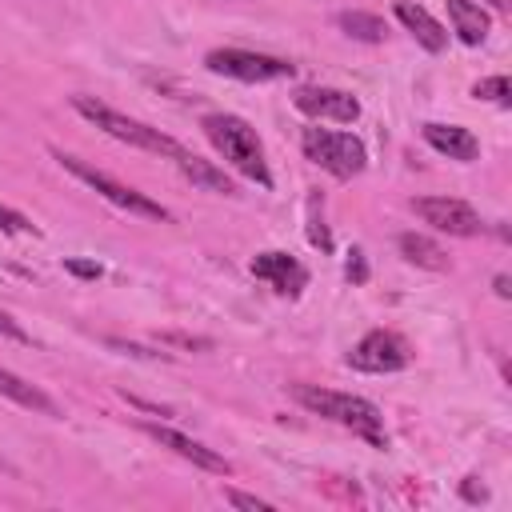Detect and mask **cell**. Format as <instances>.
Listing matches in <instances>:
<instances>
[{
    "mask_svg": "<svg viewBox=\"0 0 512 512\" xmlns=\"http://www.w3.org/2000/svg\"><path fill=\"white\" fill-rule=\"evenodd\" d=\"M292 396H296L308 412H316V416H324V420H332V424L356 432V436L368 440L372 448H388L384 416L376 412L372 400L352 396V392H336V388H316V384H296Z\"/></svg>",
    "mask_w": 512,
    "mask_h": 512,
    "instance_id": "6da1fadb",
    "label": "cell"
},
{
    "mask_svg": "<svg viewBox=\"0 0 512 512\" xmlns=\"http://www.w3.org/2000/svg\"><path fill=\"white\" fill-rule=\"evenodd\" d=\"M208 144L248 180H256L260 188H272V172H268V160H264V148H260V136L256 128L244 120V116H232V112H208L200 120Z\"/></svg>",
    "mask_w": 512,
    "mask_h": 512,
    "instance_id": "7a4b0ae2",
    "label": "cell"
},
{
    "mask_svg": "<svg viewBox=\"0 0 512 512\" xmlns=\"http://www.w3.org/2000/svg\"><path fill=\"white\" fill-rule=\"evenodd\" d=\"M72 108H76L88 124H96L100 132H108V136H116V140H124V144H132V148H144V152H156V156H172V160L184 152V148H180L172 136H164L160 128H148V124H140V120H132V116H124V112H116V108L92 100V96H72Z\"/></svg>",
    "mask_w": 512,
    "mask_h": 512,
    "instance_id": "3957f363",
    "label": "cell"
},
{
    "mask_svg": "<svg viewBox=\"0 0 512 512\" xmlns=\"http://www.w3.org/2000/svg\"><path fill=\"white\" fill-rule=\"evenodd\" d=\"M300 148L312 164H320L324 172H332L336 180H352L356 172H364L368 152L352 132H336V128H304Z\"/></svg>",
    "mask_w": 512,
    "mask_h": 512,
    "instance_id": "277c9868",
    "label": "cell"
},
{
    "mask_svg": "<svg viewBox=\"0 0 512 512\" xmlns=\"http://www.w3.org/2000/svg\"><path fill=\"white\" fill-rule=\"evenodd\" d=\"M56 160H60V168H68L76 180H84L92 192H100L108 204H116V208H124V212H132V216H144V220H172V212L164 208V204H156L152 196H144V192H136V188H128V184H120V180H112L108 172H100V168H92V164H84L80 156H68V152H56Z\"/></svg>",
    "mask_w": 512,
    "mask_h": 512,
    "instance_id": "5b68a950",
    "label": "cell"
},
{
    "mask_svg": "<svg viewBox=\"0 0 512 512\" xmlns=\"http://www.w3.org/2000/svg\"><path fill=\"white\" fill-rule=\"evenodd\" d=\"M204 68L216 76H232V80H248V84H264V80H284L292 76V64L268 52H248V48H212L204 56Z\"/></svg>",
    "mask_w": 512,
    "mask_h": 512,
    "instance_id": "8992f818",
    "label": "cell"
},
{
    "mask_svg": "<svg viewBox=\"0 0 512 512\" xmlns=\"http://www.w3.org/2000/svg\"><path fill=\"white\" fill-rule=\"evenodd\" d=\"M412 360V348L400 332H388V328H372L352 352H348V368L356 372H376V376H388V372H400L408 368Z\"/></svg>",
    "mask_w": 512,
    "mask_h": 512,
    "instance_id": "52a82bcc",
    "label": "cell"
},
{
    "mask_svg": "<svg viewBox=\"0 0 512 512\" xmlns=\"http://www.w3.org/2000/svg\"><path fill=\"white\" fill-rule=\"evenodd\" d=\"M412 212L448 236H476L484 228L480 216L464 200H452V196H420V200H412Z\"/></svg>",
    "mask_w": 512,
    "mask_h": 512,
    "instance_id": "ba28073f",
    "label": "cell"
},
{
    "mask_svg": "<svg viewBox=\"0 0 512 512\" xmlns=\"http://www.w3.org/2000/svg\"><path fill=\"white\" fill-rule=\"evenodd\" d=\"M292 104L312 116V120H336V124H352L360 116V100L344 88H300L292 96Z\"/></svg>",
    "mask_w": 512,
    "mask_h": 512,
    "instance_id": "9c48e42d",
    "label": "cell"
},
{
    "mask_svg": "<svg viewBox=\"0 0 512 512\" xmlns=\"http://www.w3.org/2000/svg\"><path fill=\"white\" fill-rule=\"evenodd\" d=\"M248 268H252L256 280H264L280 296H300V288L308 284L304 264L296 256H288V252H260V256H252Z\"/></svg>",
    "mask_w": 512,
    "mask_h": 512,
    "instance_id": "30bf717a",
    "label": "cell"
},
{
    "mask_svg": "<svg viewBox=\"0 0 512 512\" xmlns=\"http://www.w3.org/2000/svg\"><path fill=\"white\" fill-rule=\"evenodd\" d=\"M156 444H164V448H172L180 460H192L196 468H204V472H216V476H228L232 472V464L220 456V452H212V448H204L200 440H192V436H184V432H176V428H160V424H140Z\"/></svg>",
    "mask_w": 512,
    "mask_h": 512,
    "instance_id": "8fae6325",
    "label": "cell"
},
{
    "mask_svg": "<svg viewBox=\"0 0 512 512\" xmlns=\"http://www.w3.org/2000/svg\"><path fill=\"white\" fill-rule=\"evenodd\" d=\"M420 136L428 148H436L448 160H476L480 156V140L460 124H424Z\"/></svg>",
    "mask_w": 512,
    "mask_h": 512,
    "instance_id": "7c38bea8",
    "label": "cell"
},
{
    "mask_svg": "<svg viewBox=\"0 0 512 512\" xmlns=\"http://www.w3.org/2000/svg\"><path fill=\"white\" fill-rule=\"evenodd\" d=\"M396 20L416 36L420 48H428V52H444L448 32H444V24H440L428 8H420V4H412V0H400V4H396Z\"/></svg>",
    "mask_w": 512,
    "mask_h": 512,
    "instance_id": "4fadbf2b",
    "label": "cell"
},
{
    "mask_svg": "<svg viewBox=\"0 0 512 512\" xmlns=\"http://www.w3.org/2000/svg\"><path fill=\"white\" fill-rule=\"evenodd\" d=\"M0 396H8L12 404H20V408H28V412L60 416V404H56L48 392H40L36 384H28L24 376H16V372H8V368H0Z\"/></svg>",
    "mask_w": 512,
    "mask_h": 512,
    "instance_id": "5bb4252c",
    "label": "cell"
},
{
    "mask_svg": "<svg viewBox=\"0 0 512 512\" xmlns=\"http://www.w3.org/2000/svg\"><path fill=\"white\" fill-rule=\"evenodd\" d=\"M176 164H180V172H184V176H188L196 188L216 192V196H236V184H232V180H228V176H224V172H220L212 160H200L196 152H188V148H184V152L176 156Z\"/></svg>",
    "mask_w": 512,
    "mask_h": 512,
    "instance_id": "9a60e30c",
    "label": "cell"
},
{
    "mask_svg": "<svg viewBox=\"0 0 512 512\" xmlns=\"http://www.w3.org/2000/svg\"><path fill=\"white\" fill-rule=\"evenodd\" d=\"M444 4H448L452 32H456L464 44H484V36H488V12H484L476 0H444Z\"/></svg>",
    "mask_w": 512,
    "mask_h": 512,
    "instance_id": "2e32d148",
    "label": "cell"
},
{
    "mask_svg": "<svg viewBox=\"0 0 512 512\" xmlns=\"http://www.w3.org/2000/svg\"><path fill=\"white\" fill-rule=\"evenodd\" d=\"M396 244H400V256H404L408 264H416V268H432V272H444V268H448L444 248H440L436 240L420 236V232H404Z\"/></svg>",
    "mask_w": 512,
    "mask_h": 512,
    "instance_id": "e0dca14e",
    "label": "cell"
},
{
    "mask_svg": "<svg viewBox=\"0 0 512 512\" xmlns=\"http://www.w3.org/2000/svg\"><path fill=\"white\" fill-rule=\"evenodd\" d=\"M336 24L352 36V40H364V44H380L384 40V20L380 16H372V12H340L336 16Z\"/></svg>",
    "mask_w": 512,
    "mask_h": 512,
    "instance_id": "ac0fdd59",
    "label": "cell"
},
{
    "mask_svg": "<svg viewBox=\"0 0 512 512\" xmlns=\"http://www.w3.org/2000/svg\"><path fill=\"white\" fill-rule=\"evenodd\" d=\"M472 96H476V100H496L500 108H508V104H512L508 76H488V80H476V84H472Z\"/></svg>",
    "mask_w": 512,
    "mask_h": 512,
    "instance_id": "d6986e66",
    "label": "cell"
},
{
    "mask_svg": "<svg viewBox=\"0 0 512 512\" xmlns=\"http://www.w3.org/2000/svg\"><path fill=\"white\" fill-rule=\"evenodd\" d=\"M224 500H228L232 508H252V512H272V504H268V500H260V496H248V492H236V488H228V492H224Z\"/></svg>",
    "mask_w": 512,
    "mask_h": 512,
    "instance_id": "ffe728a7",
    "label": "cell"
},
{
    "mask_svg": "<svg viewBox=\"0 0 512 512\" xmlns=\"http://www.w3.org/2000/svg\"><path fill=\"white\" fill-rule=\"evenodd\" d=\"M0 228H4V232H36L16 208H4V204H0Z\"/></svg>",
    "mask_w": 512,
    "mask_h": 512,
    "instance_id": "44dd1931",
    "label": "cell"
},
{
    "mask_svg": "<svg viewBox=\"0 0 512 512\" xmlns=\"http://www.w3.org/2000/svg\"><path fill=\"white\" fill-rule=\"evenodd\" d=\"M64 268H68L72 276H80V280H100V264H92V260H76V256H68Z\"/></svg>",
    "mask_w": 512,
    "mask_h": 512,
    "instance_id": "7402d4cb",
    "label": "cell"
},
{
    "mask_svg": "<svg viewBox=\"0 0 512 512\" xmlns=\"http://www.w3.org/2000/svg\"><path fill=\"white\" fill-rule=\"evenodd\" d=\"M160 344H176V348H212V340H204V336H180V332H164Z\"/></svg>",
    "mask_w": 512,
    "mask_h": 512,
    "instance_id": "603a6c76",
    "label": "cell"
},
{
    "mask_svg": "<svg viewBox=\"0 0 512 512\" xmlns=\"http://www.w3.org/2000/svg\"><path fill=\"white\" fill-rule=\"evenodd\" d=\"M0 336H8V340H16V344H28V332H24L8 312H0Z\"/></svg>",
    "mask_w": 512,
    "mask_h": 512,
    "instance_id": "cb8c5ba5",
    "label": "cell"
},
{
    "mask_svg": "<svg viewBox=\"0 0 512 512\" xmlns=\"http://www.w3.org/2000/svg\"><path fill=\"white\" fill-rule=\"evenodd\" d=\"M308 240L320 248V252H328L332 248V236H328V228H324V220H312V228H308Z\"/></svg>",
    "mask_w": 512,
    "mask_h": 512,
    "instance_id": "d4e9b609",
    "label": "cell"
},
{
    "mask_svg": "<svg viewBox=\"0 0 512 512\" xmlns=\"http://www.w3.org/2000/svg\"><path fill=\"white\" fill-rule=\"evenodd\" d=\"M344 276H348L352 284H364V276H368V268H364V252H352V260H348Z\"/></svg>",
    "mask_w": 512,
    "mask_h": 512,
    "instance_id": "484cf974",
    "label": "cell"
},
{
    "mask_svg": "<svg viewBox=\"0 0 512 512\" xmlns=\"http://www.w3.org/2000/svg\"><path fill=\"white\" fill-rule=\"evenodd\" d=\"M108 348H120V352H132V356H148V360L164 356V352H152V348H140V344H128V340H116V336H108Z\"/></svg>",
    "mask_w": 512,
    "mask_h": 512,
    "instance_id": "4316f807",
    "label": "cell"
},
{
    "mask_svg": "<svg viewBox=\"0 0 512 512\" xmlns=\"http://www.w3.org/2000/svg\"><path fill=\"white\" fill-rule=\"evenodd\" d=\"M460 492H464V500H472V504H476V500H488V492H484V484H476V476H468Z\"/></svg>",
    "mask_w": 512,
    "mask_h": 512,
    "instance_id": "83f0119b",
    "label": "cell"
},
{
    "mask_svg": "<svg viewBox=\"0 0 512 512\" xmlns=\"http://www.w3.org/2000/svg\"><path fill=\"white\" fill-rule=\"evenodd\" d=\"M492 288H496V296H500V300H508V296H512V280H508L504 272H500V276L492 280Z\"/></svg>",
    "mask_w": 512,
    "mask_h": 512,
    "instance_id": "f1b7e54d",
    "label": "cell"
},
{
    "mask_svg": "<svg viewBox=\"0 0 512 512\" xmlns=\"http://www.w3.org/2000/svg\"><path fill=\"white\" fill-rule=\"evenodd\" d=\"M488 4H492V8H508V0H488Z\"/></svg>",
    "mask_w": 512,
    "mask_h": 512,
    "instance_id": "f546056e",
    "label": "cell"
}]
</instances>
